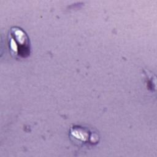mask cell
<instances>
[{"mask_svg": "<svg viewBox=\"0 0 157 157\" xmlns=\"http://www.w3.org/2000/svg\"><path fill=\"white\" fill-rule=\"evenodd\" d=\"M9 47L12 55L18 59L28 57L31 53L29 39L21 28L13 26L8 34Z\"/></svg>", "mask_w": 157, "mask_h": 157, "instance_id": "obj_1", "label": "cell"}, {"mask_svg": "<svg viewBox=\"0 0 157 157\" xmlns=\"http://www.w3.org/2000/svg\"><path fill=\"white\" fill-rule=\"evenodd\" d=\"M89 131L80 127H74L71 131V134L75 140L82 143H85L86 141L91 140V137L89 135Z\"/></svg>", "mask_w": 157, "mask_h": 157, "instance_id": "obj_2", "label": "cell"}]
</instances>
